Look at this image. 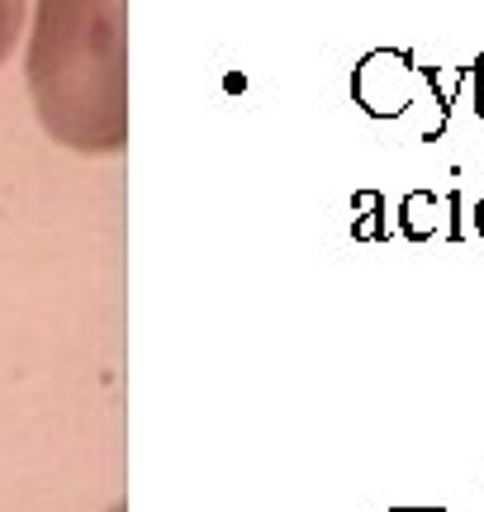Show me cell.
Segmentation results:
<instances>
[{
    "label": "cell",
    "mask_w": 484,
    "mask_h": 512,
    "mask_svg": "<svg viewBox=\"0 0 484 512\" xmlns=\"http://www.w3.org/2000/svg\"><path fill=\"white\" fill-rule=\"evenodd\" d=\"M24 72L53 143L86 157H110L129 143L124 0H38Z\"/></svg>",
    "instance_id": "cell-1"
},
{
    "label": "cell",
    "mask_w": 484,
    "mask_h": 512,
    "mask_svg": "<svg viewBox=\"0 0 484 512\" xmlns=\"http://www.w3.org/2000/svg\"><path fill=\"white\" fill-rule=\"evenodd\" d=\"M24 10H29V0H0V67L10 62L19 34H24Z\"/></svg>",
    "instance_id": "cell-2"
},
{
    "label": "cell",
    "mask_w": 484,
    "mask_h": 512,
    "mask_svg": "<svg viewBox=\"0 0 484 512\" xmlns=\"http://www.w3.org/2000/svg\"><path fill=\"white\" fill-rule=\"evenodd\" d=\"M475 228H480V238H484V200H480V214H475Z\"/></svg>",
    "instance_id": "cell-3"
}]
</instances>
